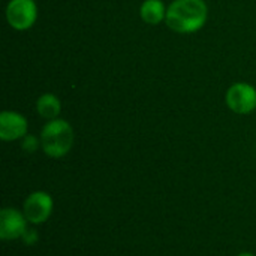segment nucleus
I'll return each instance as SVG.
<instances>
[{
	"mask_svg": "<svg viewBox=\"0 0 256 256\" xmlns=\"http://www.w3.org/2000/svg\"><path fill=\"white\" fill-rule=\"evenodd\" d=\"M204 0H174L166 9V26L177 33H195L207 21Z\"/></svg>",
	"mask_w": 256,
	"mask_h": 256,
	"instance_id": "f257e3e1",
	"label": "nucleus"
},
{
	"mask_svg": "<svg viewBox=\"0 0 256 256\" xmlns=\"http://www.w3.org/2000/svg\"><path fill=\"white\" fill-rule=\"evenodd\" d=\"M74 146V129L62 118L50 120L40 132V147L52 159L66 156Z\"/></svg>",
	"mask_w": 256,
	"mask_h": 256,
	"instance_id": "f03ea898",
	"label": "nucleus"
},
{
	"mask_svg": "<svg viewBox=\"0 0 256 256\" xmlns=\"http://www.w3.org/2000/svg\"><path fill=\"white\" fill-rule=\"evenodd\" d=\"M225 100L236 114H249L256 110V88L248 82H234L228 88Z\"/></svg>",
	"mask_w": 256,
	"mask_h": 256,
	"instance_id": "7ed1b4c3",
	"label": "nucleus"
},
{
	"mask_svg": "<svg viewBox=\"0 0 256 256\" xmlns=\"http://www.w3.org/2000/svg\"><path fill=\"white\" fill-rule=\"evenodd\" d=\"M38 18L34 0H10L6 6V20L15 30L30 28Z\"/></svg>",
	"mask_w": 256,
	"mask_h": 256,
	"instance_id": "20e7f679",
	"label": "nucleus"
},
{
	"mask_svg": "<svg viewBox=\"0 0 256 256\" xmlns=\"http://www.w3.org/2000/svg\"><path fill=\"white\" fill-rule=\"evenodd\" d=\"M54 208V202L50 194L38 190L30 194L22 206V213L26 219L33 225H40L48 220Z\"/></svg>",
	"mask_w": 256,
	"mask_h": 256,
	"instance_id": "39448f33",
	"label": "nucleus"
},
{
	"mask_svg": "<svg viewBox=\"0 0 256 256\" xmlns=\"http://www.w3.org/2000/svg\"><path fill=\"white\" fill-rule=\"evenodd\" d=\"M27 222L24 213L15 208H3L0 213V238L4 242L22 238L24 232L28 230Z\"/></svg>",
	"mask_w": 256,
	"mask_h": 256,
	"instance_id": "423d86ee",
	"label": "nucleus"
},
{
	"mask_svg": "<svg viewBox=\"0 0 256 256\" xmlns=\"http://www.w3.org/2000/svg\"><path fill=\"white\" fill-rule=\"evenodd\" d=\"M27 120L15 111H3L0 114V138L2 141H16L27 135Z\"/></svg>",
	"mask_w": 256,
	"mask_h": 256,
	"instance_id": "0eeeda50",
	"label": "nucleus"
},
{
	"mask_svg": "<svg viewBox=\"0 0 256 256\" xmlns=\"http://www.w3.org/2000/svg\"><path fill=\"white\" fill-rule=\"evenodd\" d=\"M141 20L150 26H156L166 18V8L162 0H146L140 8Z\"/></svg>",
	"mask_w": 256,
	"mask_h": 256,
	"instance_id": "6e6552de",
	"label": "nucleus"
},
{
	"mask_svg": "<svg viewBox=\"0 0 256 256\" xmlns=\"http://www.w3.org/2000/svg\"><path fill=\"white\" fill-rule=\"evenodd\" d=\"M36 110L42 118L50 122V120H54L58 117V114L62 111V104L56 94L45 93V94L39 96V99L36 100Z\"/></svg>",
	"mask_w": 256,
	"mask_h": 256,
	"instance_id": "1a4fd4ad",
	"label": "nucleus"
},
{
	"mask_svg": "<svg viewBox=\"0 0 256 256\" xmlns=\"http://www.w3.org/2000/svg\"><path fill=\"white\" fill-rule=\"evenodd\" d=\"M22 150L28 152V153H33L36 148H38V140L34 136H30V135H26L22 138V144H21Z\"/></svg>",
	"mask_w": 256,
	"mask_h": 256,
	"instance_id": "9d476101",
	"label": "nucleus"
},
{
	"mask_svg": "<svg viewBox=\"0 0 256 256\" xmlns=\"http://www.w3.org/2000/svg\"><path fill=\"white\" fill-rule=\"evenodd\" d=\"M27 246H32L33 243H36L38 242V232L36 231H33V230H27L26 232H24V236H22V238H21Z\"/></svg>",
	"mask_w": 256,
	"mask_h": 256,
	"instance_id": "9b49d317",
	"label": "nucleus"
},
{
	"mask_svg": "<svg viewBox=\"0 0 256 256\" xmlns=\"http://www.w3.org/2000/svg\"><path fill=\"white\" fill-rule=\"evenodd\" d=\"M237 256H255L254 254H250V252H243V254H240V255Z\"/></svg>",
	"mask_w": 256,
	"mask_h": 256,
	"instance_id": "f8f14e48",
	"label": "nucleus"
}]
</instances>
